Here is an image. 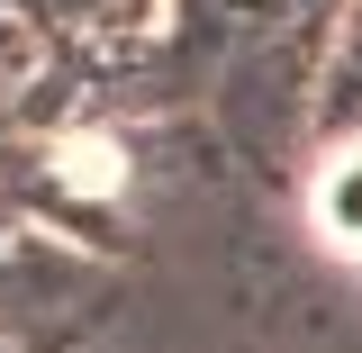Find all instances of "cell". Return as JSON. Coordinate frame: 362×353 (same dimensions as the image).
<instances>
[{
  "mask_svg": "<svg viewBox=\"0 0 362 353\" xmlns=\"http://www.w3.org/2000/svg\"><path fill=\"white\" fill-rule=\"evenodd\" d=\"M308 226L335 263H362V136H335L308 173Z\"/></svg>",
  "mask_w": 362,
  "mask_h": 353,
  "instance_id": "1",
  "label": "cell"
}]
</instances>
